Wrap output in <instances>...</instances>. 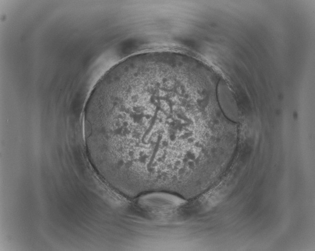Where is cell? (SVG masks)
<instances>
[{
	"label": "cell",
	"instance_id": "obj_1",
	"mask_svg": "<svg viewBox=\"0 0 315 251\" xmlns=\"http://www.w3.org/2000/svg\"><path fill=\"white\" fill-rule=\"evenodd\" d=\"M182 92L154 82L110 94L97 102L92 129L109 154L124 163L157 171L177 167L188 142L182 133Z\"/></svg>",
	"mask_w": 315,
	"mask_h": 251
}]
</instances>
